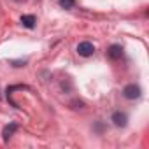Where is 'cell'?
Returning <instances> with one entry per match:
<instances>
[{
  "instance_id": "cell-3",
  "label": "cell",
  "mask_w": 149,
  "mask_h": 149,
  "mask_svg": "<svg viewBox=\"0 0 149 149\" xmlns=\"http://www.w3.org/2000/svg\"><path fill=\"white\" fill-rule=\"evenodd\" d=\"M111 119H112V123L116 126H126V123H128V116L125 112H121V111H116Z\"/></svg>"
},
{
  "instance_id": "cell-6",
  "label": "cell",
  "mask_w": 149,
  "mask_h": 149,
  "mask_svg": "<svg viewBox=\"0 0 149 149\" xmlns=\"http://www.w3.org/2000/svg\"><path fill=\"white\" fill-rule=\"evenodd\" d=\"M35 23H37V19H35L33 14H25V16H21V25H23V26H26V28H33Z\"/></svg>"
},
{
  "instance_id": "cell-4",
  "label": "cell",
  "mask_w": 149,
  "mask_h": 149,
  "mask_svg": "<svg viewBox=\"0 0 149 149\" xmlns=\"http://www.w3.org/2000/svg\"><path fill=\"white\" fill-rule=\"evenodd\" d=\"M107 54H109L111 60H119V58L123 56V47H121L119 44H112V46L107 49Z\"/></svg>"
},
{
  "instance_id": "cell-1",
  "label": "cell",
  "mask_w": 149,
  "mask_h": 149,
  "mask_svg": "<svg viewBox=\"0 0 149 149\" xmlns=\"http://www.w3.org/2000/svg\"><path fill=\"white\" fill-rule=\"evenodd\" d=\"M123 95L128 98V100H135L140 97V88L137 84H126L125 90H123Z\"/></svg>"
},
{
  "instance_id": "cell-7",
  "label": "cell",
  "mask_w": 149,
  "mask_h": 149,
  "mask_svg": "<svg viewBox=\"0 0 149 149\" xmlns=\"http://www.w3.org/2000/svg\"><path fill=\"white\" fill-rule=\"evenodd\" d=\"M58 4L63 9H72L74 6H76V0H58Z\"/></svg>"
},
{
  "instance_id": "cell-5",
  "label": "cell",
  "mask_w": 149,
  "mask_h": 149,
  "mask_svg": "<svg viewBox=\"0 0 149 149\" xmlns=\"http://www.w3.org/2000/svg\"><path fill=\"white\" fill-rule=\"evenodd\" d=\"M18 130V125L16 123H9L7 126H4V132H2V137H4V140L7 142L11 137H13V133Z\"/></svg>"
},
{
  "instance_id": "cell-2",
  "label": "cell",
  "mask_w": 149,
  "mask_h": 149,
  "mask_svg": "<svg viewBox=\"0 0 149 149\" xmlns=\"http://www.w3.org/2000/svg\"><path fill=\"white\" fill-rule=\"evenodd\" d=\"M77 53H79L81 56H91V54L95 53V46H93L91 42H88V40L79 42V46H77Z\"/></svg>"
}]
</instances>
